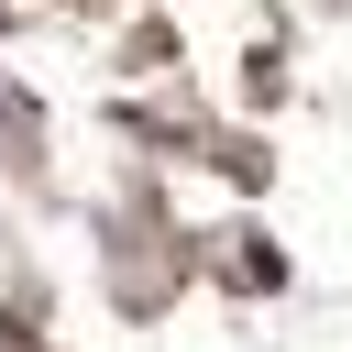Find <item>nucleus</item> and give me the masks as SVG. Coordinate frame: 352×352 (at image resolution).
I'll return each instance as SVG.
<instances>
[{"label":"nucleus","mask_w":352,"mask_h":352,"mask_svg":"<svg viewBox=\"0 0 352 352\" xmlns=\"http://www.w3.org/2000/svg\"><path fill=\"white\" fill-rule=\"evenodd\" d=\"M33 143H44V132H33V110H22V99H11V88H0V165H22V154H33Z\"/></svg>","instance_id":"1"},{"label":"nucleus","mask_w":352,"mask_h":352,"mask_svg":"<svg viewBox=\"0 0 352 352\" xmlns=\"http://www.w3.org/2000/svg\"><path fill=\"white\" fill-rule=\"evenodd\" d=\"M0 22H11V0H0Z\"/></svg>","instance_id":"2"}]
</instances>
